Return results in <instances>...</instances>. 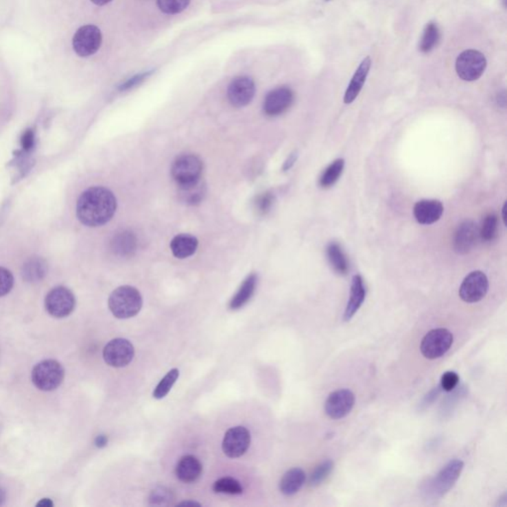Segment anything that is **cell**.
Listing matches in <instances>:
<instances>
[{
	"label": "cell",
	"instance_id": "obj_1",
	"mask_svg": "<svg viewBox=\"0 0 507 507\" xmlns=\"http://www.w3.org/2000/svg\"><path fill=\"white\" fill-rule=\"evenodd\" d=\"M117 207L115 196L102 187L86 189L78 200L77 215L82 224L89 227L104 225L113 217Z\"/></svg>",
	"mask_w": 507,
	"mask_h": 507
},
{
	"label": "cell",
	"instance_id": "obj_2",
	"mask_svg": "<svg viewBox=\"0 0 507 507\" xmlns=\"http://www.w3.org/2000/svg\"><path fill=\"white\" fill-rule=\"evenodd\" d=\"M143 298L139 290L123 285L114 290L108 299V306L116 318L128 319L139 314Z\"/></svg>",
	"mask_w": 507,
	"mask_h": 507
},
{
	"label": "cell",
	"instance_id": "obj_3",
	"mask_svg": "<svg viewBox=\"0 0 507 507\" xmlns=\"http://www.w3.org/2000/svg\"><path fill=\"white\" fill-rule=\"evenodd\" d=\"M463 469L464 462L462 460H451L438 473L436 477H433L427 482V484H424V493L428 497H432V499L443 497L454 486L456 482L459 480Z\"/></svg>",
	"mask_w": 507,
	"mask_h": 507
},
{
	"label": "cell",
	"instance_id": "obj_4",
	"mask_svg": "<svg viewBox=\"0 0 507 507\" xmlns=\"http://www.w3.org/2000/svg\"><path fill=\"white\" fill-rule=\"evenodd\" d=\"M31 377L38 390L52 392L62 385L64 379V368L55 359H45L33 368Z\"/></svg>",
	"mask_w": 507,
	"mask_h": 507
},
{
	"label": "cell",
	"instance_id": "obj_5",
	"mask_svg": "<svg viewBox=\"0 0 507 507\" xmlns=\"http://www.w3.org/2000/svg\"><path fill=\"white\" fill-rule=\"evenodd\" d=\"M203 164L196 155L180 156L172 166V176L178 187H189L202 180Z\"/></svg>",
	"mask_w": 507,
	"mask_h": 507
},
{
	"label": "cell",
	"instance_id": "obj_6",
	"mask_svg": "<svg viewBox=\"0 0 507 507\" xmlns=\"http://www.w3.org/2000/svg\"><path fill=\"white\" fill-rule=\"evenodd\" d=\"M486 64L484 54L477 50H466L457 58L456 71L460 79L475 82L484 75Z\"/></svg>",
	"mask_w": 507,
	"mask_h": 507
},
{
	"label": "cell",
	"instance_id": "obj_7",
	"mask_svg": "<svg viewBox=\"0 0 507 507\" xmlns=\"http://www.w3.org/2000/svg\"><path fill=\"white\" fill-rule=\"evenodd\" d=\"M454 336L446 328L431 330L423 337L420 351L426 359L441 358L452 346Z\"/></svg>",
	"mask_w": 507,
	"mask_h": 507
},
{
	"label": "cell",
	"instance_id": "obj_8",
	"mask_svg": "<svg viewBox=\"0 0 507 507\" xmlns=\"http://www.w3.org/2000/svg\"><path fill=\"white\" fill-rule=\"evenodd\" d=\"M75 298L73 292L64 287H57L47 294L45 307L51 316L64 318L75 309Z\"/></svg>",
	"mask_w": 507,
	"mask_h": 507
},
{
	"label": "cell",
	"instance_id": "obj_9",
	"mask_svg": "<svg viewBox=\"0 0 507 507\" xmlns=\"http://www.w3.org/2000/svg\"><path fill=\"white\" fill-rule=\"evenodd\" d=\"M102 42V35L98 27L84 25L80 27L73 36V50L80 57H89L99 50Z\"/></svg>",
	"mask_w": 507,
	"mask_h": 507
},
{
	"label": "cell",
	"instance_id": "obj_10",
	"mask_svg": "<svg viewBox=\"0 0 507 507\" xmlns=\"http://www.w3.org/2000/svg\"><path fill=\"white\" fill-rule=\"evenodd\" d=\"M488 280L484 272L475 271L470 272L464 279L460 287L459 296L467 303H475L481 301L488 294Z\"/></svg>",
	"mask_w": 507,
	"mask_h": 507
},
{
	"label": "cell",
	"instance_id": "obj_11",
	"mask_svg": "<svg viewBox=\"0 0 507 507\" xmlns=\"http://www.w3.org/2000/svg\"><path fill=\"white\" fill-rule=\"evenodd\" d=\"M135 355L133 345L127 339H113L104 349V359L107 365L113 368L126 367Z\"/></svg>",
	"mask_w": 507,
	"mask_h": 507
},
{
	"label": "cell",
	"instance_id": "obj_12",
	"mask_svg": "<svg viewBox=\"0 0 507 507\" xmlns=\"http://www.w3.org/2000/svg\"><path fill=\"white\" fill-rule=\"evenodd\" d=\"M251 444V434L244 426L230 428L222 442V450L227 457L235 459L247 452Z\"/></svg>",
	"mask_w": 507,
	"mask_h": 507
},
{
	"label": "cell",
	"instance_id": "obj_13",
	"mask_svg": "<svg viewBox=\"0 0 507 507\" xmlns=\"http://www.w3.org/2000/svg\"><path fill=\"white\" fill-rule=\"evenodd\" d=\"M355 394L350 390H335L326 399L324 410L332 419H342L347 416L354 408Z\"/></svg>",
	"mask_w": 507,
	"mask_h": 507
},
{
	"label": "cell",
	"instance_id": "obj_14",
	"mask_svg": "<svg viewBox=\"0 0 507 507\" xmlns=\"http://www.w3.org/2000/svg\"><path fill=\"white\" fill-rule=\"evenodd\" d=\"M294 93L289 86L272 89L268 93L263 102V109L266 115L276 117L289 110L294 104Z\"/></svg>",
	"mask_w": 507,
	"mask_h": 507
},
{
	"label": "cell",
	"instance_id": "obj_15",
	"mask_svg": "<svg viewBox=\"0 0 507 507\" xmlns=\"http://www.w3.org/2000/svg\"><path fill=\"white\" fill-rule=\"evenodd\" d=\"M256 93L254 80L249 77H237L230 82L227 97L235 107H244L250 104Z\"/></svg>",
	"mask_w": 507,
	"mask_h": 507
},
{
	"label": "cell",
	"instance_id": "obj_16",
	"mask_svg": "<svg viewBox=\"0 0 507 507\" xmlns=\"http://www.w3.org/2000/svg\"><path fill=\"white\" fill-rule=\"evenodd\" d=\"M480 239L479 227L472 220H466L459 225L456 230L453 239V248L456 253L466 255L477 245Z\"/></svg>",
	"mask_w": 507,
	"mask_h": 507
},
{
	"label": "cell",
	"instance_id": "obj_17",
	"mask_svg": "<svg viewBox=\"0 0 507 507\" xmlns=\"http://www.w3.org/2000/svg\"><path fill=\"white\" fill-rule=\"evenodd\" d=\"M444 207L436 200H422L415 203L413 214L417 222L422 225H431L437 222L443 215Z\"/></svg>",
	"mask_w": 507,
	"mask_h": 507
},
{
	"label": "cell",
	"instance_id": "obj_18",
	"mask_svg": "<svg viewBox=\"0 0 507 507\" xmlns=\"http://www.w3.org/2000/svg\"><path fill=\"white\" fill-rule=\"evenodd\" d=\"M370 66H372V60L370 57H366L359 64V68L355 71L354 75L351 80L349 86L346 89L345 95H344V102L346 104H352L358 97L364 84H365L366 80H367Z\"/></svg>",
	"mask_w": 507,
	"mask_h": 507
},
{
	"label": "cell",
	"instance_id": "obj_19",
	"mask_svg": "<svg viewBox=\"0 0 507 507\" xmlns=\"http://www.w3.org/2000/svg\"><path fill=\"white\" fill-rule=\"evenodd\" d=\"M365 283H364L363 278L359 274L353 276L352 285H351L350 298L346 306L345 314H344V320L349 321L353 318L357 311L363 305L366 299Z\"/></svg>",
	"mask_w": 507,
	"mask_h": 507
},
{
	"label": "cell",
	"instance_id": "obj_20",
	"mask_svg": "<svg viewBox=\"0 0 507 507\" xmlns=\"http://www.w3.org/2000/svg\"><path fill=\"white\" fill-rule=\"evenodd\" d=\"M202 473V464L194 456H184L178 461L176 468V475L180 482L191 484L200 479Z\"/></svg>",
	"mask_w": 507,
	"mask_h": 507
},
{
	"label": "cell",
	"instance_id": "obj_21",
	"mask_svg": "<svg viewBox=\"0 0 507 507\" xmlns=\"http://www.w3.org/2000/svg\"><path fill=\"white\" fill-rule=\"evenodd\" d=\"M137 249V239L130 231L120 232L111 241V250L119 257L133 256Z\"/></svg>",
	"mask_w": 507,
	"mask_h": 507
},
{
	"label": "cell",
	"instance_id": "obj_22",
	"mask_svg": "<svg viewBox=\"0 0 507 507\" xmlns=\"http://www.w3.org/2000/svg\"><path fill=\"white\" fill-rule=\"evenodd\" d=\"M306 481L305 471L299 468L290 469L281 477L280 482V490L281 493L287 497L296 495Z\"/></svg>",
	"mask_w": 507,
	"mask_h": 507
},
{
	"label": "cell",
	"instance_id": "obj_23",
	"mask_svg": "<svg viewBox=\"0 0 507 507\" xmlns=\"http://www.w3.org/2000/svg\"><path fill=\"white\" fill-rule=\"evenodd\" d=\"M198 240L189 234H180L172 240L171 250L178 259H187L196 253Z\"/></svg>",
	"mask_w": 507,
	"mask_h": 507
},
{
	"label": "cell",
	"instance_id": "obj_24",
	"mask_svg": "<svg viewBox=\"0 0 507 507\" xmlns=\"http://www.w3.org/2000/svg\"><path fill=\"white\" fill-rule=\"evenodd\" d=\"M257 281H258V278H257L256 274H249L246 278V280L241 285L240 289L238 290L235 296L230 301L229 307L232 310L243 307L251 299L255 290H256Z\"/></svg>",
	"mask_w": 507,
	"mask_h": 507
},
{
	"label": "cell",
	"instance_id": "obj_25",
	"mask_svg": "<svg viewBox=\"0 0 507 507\" xmlns=\"http://www.w3.org/2000/svg\"><path fill=\"white\" fill-rule=\"evenodd\" d=\"M330 265L337 274L345 276L349 272V261L338 243L332 242L326 249Z\"/></svg>",
	"mask_w": 507,
	"mask_h": 507
},
{
	"label": "cell",
	"instance_id": "obj_26",
	"mask_svg": "<svg viewBox=\"0 0 507 507\" xmlns=\"http://www.w3.org/2000/svg\"><path fill=\"white\" fill-rule=\"evenodd\" d=\"M48 272V265L41 257H31L23 266V278L29 283L43 280Z\"/></svg>",
	"mask_w": 507,
	"mask_h": 507
},
{
	"label": "cell",
	"instance_id": "obj_27",
	"mask_svg": "<svg viewBox=\"0 0 507 507\" xmlns=\"http://www.w3.org/2000/svg\"><path fill=\"white\" fill-rule=\"evenodd\" d=\"M344 166H345V161L343 158H337L334 162H332L329 165L321 175L319 178V185L322 189H329L333 187L337 182L343 173Z\"/></svg>",
	"mask_w": 507,
	"mask_h": 507
},
{
	"label": "cell",
	"instance_id": "obj_28",
	"mask_svg": "<svg viewBox=\"0 0 507 507\" xmlns=\"http://www.w3.org/2000/svg\"><path fill=\"white\" fill-rule=\"evenodd\" d=\"M440 37L441 35H440L439 27L434 22H429L424 28L423 35H422L419 44V50L424 54L430 53L439 43Z\"/></svg>",
	"mask_w": 507,
	"mask_h": 507
},
{
	"label": "cell",
	"instance_id": "obj_29",
	"mask_svg": "<svg viewBox=\"0 0 507 507\" xmlns=\"http://www.w3.org/2000/svg\"><path fill=\"white\" fill-rule=\"evenodd\" d=\"M499 219L495 213H490L484 217L482 227L479 228L480 239L484 243H491L497 236Z\"/></svg>",
	"mask_w": 507,
	"mask_h": 507
},
{
	"label": "cell",
	"instance_id": "obj_30",
	"mask_svg": "<svg viewBox=\"0 0 507 507\" xmlns=\"http://www.w3.org/2000/svg\"><path fill=\"white\" fill-rule=\"evenodd\" d=\"M182 200L187 204H198L203 200L205 194V187L202 180L189 187H178Z\"/></svg>",
	"mask_w": 507,
	"mask_h": 507
},
{
	"label": "cell",
	"instance_id": "obj_31",
	"mask_svg": "<svg viewBox=\"0 0 507 507\" xmlns=\"http://www.w3.org/2000/svg\"><path fill=\"white\" fill-rule=\"evenodd\" d=\"M178 376H180V372H178V368H173V370H169L166 376L163 377L162 381L158 383V385L156 386L155 390L153 392V397L156 399H164L169 394L173 386L175 385Z\"/></svg>",
	"mask_w": 507,
	"mask_h": 507
},
{
	"label": "cell",
	"instance_id": "obj_32",
	"mask_svg": "<svg viewBox=\"0 0 507 507\" xmlns=\"http://www.w3.org/2000/svg\"><path fill=\"white\" fill-rule=\"evenodd\" d=\"M213 491L217 493L236 495L243 493V488L240 482L233 477H222L214 482Z\"/></svg>",
	"mask_w": 507,
	"mask_h": 507
},
{
	"label": "cell",
	"instance_id": "obj_33",
	"mask_svg": "<svg viewBox=\"0 0 507 507\" xmlns=\"http://www.w3.org/2000/svg\"><path fill=\"white\" fill-rule=\"evenodd\" d=\"M334 468V463L331 460H326L322 462L319 466H317L314 471V473L310 475L309 484L311 486H318L319 484H322L330 473H331Z\"/></svg>",
	"mask_w": 507,
	"mask_h": 507
},
{
	"label": "cell",
	"instance_id": "obj_34",
	"mask_svg": "<svg viewBox=\"0 0 507 507\" xmlns=\"http://www.w3.org/2000/svg\"><path fill=\"white\" fill-rule=\"evenodd\" d=\"M191 0H157L161 11L167 14H178L189 6Z\"/></svg>",
	"mask_w": 507,
	"mask_h": 507
},
{
	"label": "cell",
	"instance_id": "obj_35",
	"mask_svg": "<svg viewBox=\"0 0 507 507\" xmlns=\"http://www.w3.org/2000/svg\"><path fill=\"white\" fill-rule=\"evenodd\" d=\"M274 196L271 193H265L259 196L255 202V207L261 215H265L271 210L274 204Z\"/></svg>",
	"mask_w": 507,
	"mask_h": 507
},
{
	"label": "cell",
	"instance_id": "obj_36",
	"mask_svg": "<svg viewBox=\"0 0 507 507\" xmlns=\"http://www.w3.org/2000/svg\"><path fill=\"white\" fill-rule=\"evenodd\" d=\"M14 279L5 268L0 267V298L6 296L12 290Z\"/></svg>",
	"mask_w": 507,
	"mask_h": 507
},
{
	"label": "cell",
	"instance_id": "obj_37",
	"mask_svg": "<svg viewBox=\"0 0 507 507\" xmlns=\"http://www.w3.org/2000/svg\"><path fill=\"white\" fill-rule=\"evenodd\" d=\"M459 381L460 377L455 372H446L441 377L440 386L445 392H452L459 384Z\"/></svg>",
	"mask_w": 507,
	"mask_h": 507
},
{
	"label": "cell",
	"instance_id": "obj_38",
	"mask_svg": "<svg viewBox=\"0 0 507 507\" xmlns=\"http://www.w3.org/2000/svg\"><path fill=\"white\" fill-rule=\"evenodd\" d=\"M172 499L171 493L165 488H158L152 491L150 502L153 504H164Z\"/></svg>",
	"mask_w": 507,
	"mask_h": 507
},
{
	"label": "cell",
	"instance_id": "obj_39",
	"mask_svg": "<svg viewBox=\"0 0 507 507\" xmlns=\"http://www.w3.org/2000/svg\"><path fill=\"white\" fill-rule=\"evenodd\" d=\"M152 73H153V71H144V73H139V75H136L135 77L131 78V79L125 82L124 84H122L121 86H119V91H128V89L135 88V86H137L138 84H141V82H144L149 75H151Z\"/></svg>",
	"mask_w": 507,
	"mask_h": 507
},
{
	"label": "cell",
	"instance_id": "obj_40",
	"mask_svg": "<svg viewBox=\"0 0 507 507\" xmlns=\"http://www.w3.org/2000/svg\"><path fill=\"white\" fill-rule=\"evenodd\" d=\"M35 143V136H34V132L32 130H27L25 133L22 135L21 138V146L22 148L25 150V151H28V150H31L33 148V146H34Z\"/></svg>",
	"mask_w": 507,
	"mask_h": 507
},
{
	"label": "cell",
	"instance_id": "obj_41",
	"mask_svg": "<svg viewBox=\"0 0 507 507\" xmlns=\"http://www.w3.org/2000/svg\"><path fill=\"white\" fill-rule=\"evenodd\" d=\"M441 390L442 388L440 386H437V388H433V390L426 395L425 399H423V403H421V406H425V408H427V406L430 405V404L437 399L438 395L441 392Z\"/></svg>",
	"mask_w": 507,
	"mask_h": 507
},
{
	"label": "cell",
	"instance_id": "obj_42",
	"mask_svg": "<svg viewBox=\"0 0 507 507\" xmlns=\"http://www.w3.org/2000/svg\"><path fill=\"white\" fill-rule=\"evenodd\" d=\"M298 153L296 152H294V153L290 154V157L287 158V160L285 161V164H283V169L285 172L289 171L290 169H292V167L294 166V163L296 162V160H298Z\"/></svg>",
	"mask_w": 507,
	"mask_h": 507
},
{
	"label": "cell",
	"instance_id": "obj_43",
	"mask_svg": "<svg viewBox=\"0 0 507 507\" xmlns=\"http://www.w3.org/2000/svg\"><path fill=\"white\" fill-rule=\"evenodd\" d=\"M107 442H108V439H107V437L105 436V435H99V436H97V439H95V445H97L98 448H102V447L106 446Z\"/></svg>",
	"mask_w": 507,
	"mask_h": 507
},
{
	"label": "cell",
	"instance_id": "obj_44",
	"mask_svg": "<svg viewBox=\"0 0 507 507\" xmlns=\"http://www.w3.org/2000/svg\"><path fill=\"white\" fill-rule=\"evenodd\" d=\"M37 506L52 507L54 506V504H53L52 500H51L50 499H43L42 500H40L39 502H38Z\"/></svg>",
	"mask_w": 507,
	"mask_h": 507
},
{
	"label": "cell",
	"instance_id": "obj_45",
	"mask_svg": "<svg viewBox=\"0 0 507 507\" xmlns=\"http://www.w3.org/2000/svg\"><path fill=\"white\" fill-rule=\"evenodd\" d=\"M178 506H200V504H198V502H182V504H178Z\"/></svg>",
	"mask_w": 507,
	"mask_h": 507
},
{
	"label": "cell",
	"instance_id": "obj_46",
	"mask_svg": "<svg viewBox=\"0 0 507 507\" xmlns=\"http://www.w3.org/2000/svg\"><path fill=\"white\" fill-rule=\"evenodd\" d=\"M5 491H4L3 488L0 486V506H2V504H4V502H5Z\"/></svg>",
	"mask_w": 507,
	"mask_h": 507
},
{
	"label": "cell",
	"instance_id": "obj_47",
	"mask_svg": "<svg viewBox=\"0 0 507 507\" xmlns=\"http://www.w3.org/2000/svg\"><path fill=\"white\" fill-rule=\"evenodd\" d=\"M110 1L111 0H91V2L99 6L105 5V4L109 3Z\"/></svg>",
	"mask_w": 507,
	"mask_h": 507
},
{
	"label": "cell",
	"instance_id": "obj_48",
	"mask_svg": "<svg viewBox=\"0 0 507 507\" xmlns=\"http://www.w3.org/2000/svg\"><path fill=\"white\" fill-rule=\"evenodd\" d=\"M506 506V493H504V495H502V497H500V500H499V504H497V506Z\"/></svg>",
	"mask_w": 507,
	"mask_h": 507
},
{
	"label": "cell",
	"instance_id": "obj_49",
	"mask_svg": "<svg viewBox=\"0 0 507 507\" xmlns=\"http://www.w3.org/2000/svg\"><path fill=\"white\" fill-rule=\"evenodd\" d=\"M506 207L507 203L504 202V207H502V219H504V225H506Z\"/></svg>",
	"mask_w": 507,
	"mask_h": 507
},
{
	"label": "cell",
	"instance_id": "obj_50",
	"mask_svg": "<svg viewBox=\"0 0 507 507\" xmlns=\"http://www.w3.org/2000/svg\"><path fill=\"white\" fill-rule=\"evenodd\" d=\"M504 1V8H506V0H502Z\"/></svg>",
	"mask_w": 507,
	"mask_h": 507
},
{
	"label": "cell",
	"instance_id": "obj_51",
	"mask_svg": "<svg viewBox=\"0 0 507 507\" xmlns=\"http://www.w3.org/2000/svg\"><path fill=\"white\" fill-rule=\"evenodd\" d=\"M326 1H330V0H326Z\"/></svg>",
	"mask_w": 507,
	"mask_h": 507
}]
</instances>
